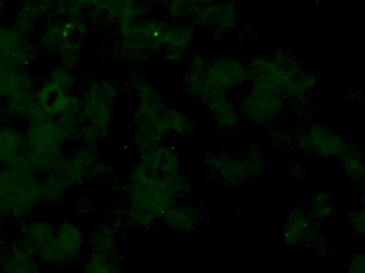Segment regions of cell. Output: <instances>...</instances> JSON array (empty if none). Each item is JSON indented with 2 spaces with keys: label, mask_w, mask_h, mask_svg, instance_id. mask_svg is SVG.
<instances>
[{
  "label": "cell",
  "mask_w": 365,
  "mask_h": 273,
  "mask_svg": "<svg viewBox=\"0 0 365 273\" xmlns=\"http://www.w3.org/2000/svg\"><path fill=\"white\" fill-rule=\"evenodd\" d=\"M360 188H361V195H364L365 197V180L362 184L359 185Z\"/></svg>",
  "instance_id": "cell-21"
},
{
  "label": "cell",
  "mask_w": 365,
  "mask_h": 273,
  "mask_svg": "<svg viewBox=\"0 0 365 273\" xmlns=\"http://www.w3.org/2000/svg\"><path fill=\"white\" fill-rule=\"evenodd\" d=\"M83 273H122L115 257H107L90 251L83 262Z\"/></svg>",
  "instance_id": "cell-14"
},
{
  "label": "cell",
  "mask_w": 365,
  "mask_h": 273,
  "mask_svg": "<svg viewBox=\"0 0 365 273\" xmlns=\"http://www.w3.org/2000/svg\"><path fill=\"white\" fill-rule=\"evenodd\" d=\"M188 190L182 175H160L140 163L133 169L128 178V222L141 231L150 229Z\"/></svg>",
  "instance_id": "cell-1"
},
{
  "label": "cell",
  "mask_w": 365,
  "mask_h": 273,
  "mask_svg": "<svg viewBox=\"0 0 365 273\" xmlns=\"http://www.w3.org/2000/svg\"><path fill=\"white\" fill-rule=\"evenodd\" d=\"M87 244L92 252L101 253L107 257H115L117 248L115 233L107 225H100L90 232L87 236Z\"/></svg>",
  "instance_id": "cell-12"
},
{
  "label": "cell",
  "mask_w": 365,
  "mask_h": 273,
  "mask_svg": "<svg viewBox=\"0 0 365 273\" xmlns=\"http://www.w3.org/2000/svg\"><path fill=\"white\" fill-rule=\"evenodd\" d=\"M70 189V187L57 173H51L40 177L38 191H40L41 204L56 205L60 203L63 201Z\"/></svg>",
  "instance_id": "cell-11"
},
{
  "label": "cell",
  "mask_w": 365,
  "mask_h": 273,
  "mask_svg": "<svg viewBox=\"0 0 365 273\" xmlns=\"http://www.w3.org/2000/svg\"><path fill=\"white\" fill-rule=\"evenodd\" d=\"M56 225L45 219L29 217L21 221L17 230L16 239L30 251L38 254L46 248L55 236Z\"/></svg>",
  "instance_id": "cell-5"
},
{
  "label": "cell",
  "mask_w": 365,
  "mask_h": 273,
  "mask_svg": "<svg viewBox=\"0 0 365 273\" xmlns=\"http://www.w3.org/2000/svg\"><path fill=\"white\" fill-rule=\"evenodd\" d=\"M143 165L160 175H182L181 163L177 154L171 148L158 144L145 150Z\"/></svg>",
  "instance_id": "cell-10"
},
{
  "label": "cell",
  "mask_w": 365,
  "mask_h": 273,
  "mask_svg": "<svg viewBox=\"0 0 365 273\" xmlns=\"http://www.w3.org/2000/svg\"><path fill=\"white\" fill-rule=\"evenodd\" d=\"M0 273H42L36 254L15 238L4 251Z\"/></svg>",
  "instance_id": "cell-6"
},
{
  "label": "cell",
  "mask_w": 365,
  "mask_h": 273,
  "mask_svg": "<svg viewBox=\"0 0 365 273\" xmlns=\"http://www.w3.org/2000/svg\"><path fill=\"white\" fill-rule=\"evenodd\" d=\"M163 223L169 230L178 233H190L197 229L201 221V214L197 208L186 204L171 205L160 217Z\"/></svg>",
  "instance_id": "cell-9"
},
{
  "label": "cell",
  "mask_w": 365,
  "mask_h": 273,
  "mask_svg": "<svg viewBox=\"0 0 365 273\" xmlns=\"http://www.w3.org/2000/svg\"><path fill=\"white\" fill-rule=\"evenodd\" d=\"M346 273H365V253L356 254L351 259Z\"/></svg>",
  "instance_id": "cell-18"
},
{
  "label": "cell",
  "mask_w": 365,
  "mask_h": 273,
  "mask_svg": "<svg viewBox=\"0 0 365 273\" xmlns=\"http://www.w3.org/2000/svg\"><path fill=\"white\" fill-rule=\"evenodd\" d=\"M344 169L349 180L358 184V186L364 182L365 165L359 157L349 155L344 159Z\"/></svg>",
  "instance_id": "cell-16"
},
{
  "label": "cell",
  "mask_w": 365,
  "mask_h": 273,
  "mask_svg": "<svg viewBox=\"0 0 365 273\" xmlns=\"http://www.w3.org/2000/svg\"><path fill=\"white\" fill-rule=\"evenodd\" d=\"M349 225L354 233L365 237V208L353 210L349 214Z\"/></svg>",
  "instance_id": "cell-17"
},
{
  "label": "cell",
  "mask_w": 365,
  "mask_h": 273,
  "mask_svg": "<svg viewBox=\"0 0 365 273\" xmlns=\"http://www.w3.org/2000/svg\"><path fill=\"white\" fill-rule=\"evenodd\" d=\"M4 222H6V220H4V215H2L1 210H0V225H4Z\"/></svg>",
  "instance_id": "cell-22"
},
{
  "label": "cell",
  "mask_w": 365,
  "mask_h": 273,
  "mask_svg": "<svg viewBox=\"0 0 365 273\" xmlns=\"http://www.w3.org/2000/svg\"><path fill=\"white\" fill-rule=\"evenodd\" d=\"M336 205L334 195L327 191H321L311 202L310 214L315 221H325L334 216Z\"/></svg>",
  "instance_id": "cell-15"
},
{
  "label": "cell",
  "mask_w": 365,
  "mask_h": 273,
  "mask_svg": "<svg viewBox=\"0 0 365 273\" xmlns=\"http://www.w3.org/2000/svg\"><path fill=\"white\" fill-rule=\"evenodd\" d=\"M315 220L310 212L302 208H294L287 215L283 229V240L289 246H299L312 235Z\"/></svg>",
  "instance_id": "cell-7"
},
{
  "label": "cell",
  "mask_w": 365,
  "mask_h": 273,
  "mask_svg": "<svg viewBox=\"0 0 365 273\" xmlns=\"http://www.w3.org/2000/svg\"><path fill=\"white\" fill-rule=\"evenodd\" d=\"M311 145L317 154L328 156L336 155L340 150L341 141L338 136L328 130L315 128L310 135Z\"/></svg>",
  "instance_id": "cell-13"
},
{
  "label": "cell",
  "mask_w": 365,
  "mask_h": 273,
  "mask_svg": "<svg viewBox=\"0 0 365 273\" xmlns=\"http://www.w3.org/2000/svg\"><path fill=\"white\" fill-rule=\"evenodd\" d=\"M57 173L71 189L83 182H94L104 175V165L89 150H78L62 159Z\"/></svg>",
  "instance_id": "cell-4"
},
{
  "label": "cell",
  "mask_w": 365,
  "mask_h": 273,
  "mask_svg": "<svg viewBox=\"0 0 365 273\" xmlns=\"http://www.w3.org/2000/svg\"><path fill=\"white\" fill-rule=\"evenodd\" d=\"M87 246V235L76 222L63 220L56 225L51 244L36 254L41 267L60 269L78 261Z\"/></svg>",
  "instance_id": "cell-3"
},
{
  "label": "cell",
  "mask_w": 365,
  "mask_h": 273,
  "mask_svg": "<svg viewBox=\"0 0 365 273\" xmlns=\"http://www.w3.org/2000/svg\"><path fill=\"white\" fill-rule=\"evenodd\" d=\"M10 242V237L4 227V225H0V250H6Z\"/></svg>",
  "instance_id": "cell-19"
},
{
  "label": "cell",
  "mask_w": 365,
  "mask_h": 273,
  "mask_svg": "<svg viewBox=\"0 0 365 273\" xmlns=\"http://www.w3.org/2000/svg\"><path fill=\"white\" fill-rule=\"evenodd\" d=\"M38 182L25 156L13 167H0V210L4 220L21 222L42 205Z\"/></svg>",
  "instance_id": "cell-2"
},
{
  "label": "cell",
  "mask_w": 365,
  "mask_h": 273,
  "mask_svg": "<svg viewBox=\"0 0 365 273\" xmlns=\"http://www.w3.org/2000/svg\"><path fill=\"white\" fill-rule=\"evenodd\" d=\"M4 251L6 250H0V270H1L2 264H4Z\"/></svg>",
  "instance_id": "cell-20"
},
{
  "label": "cell",
  "mask_w": 365,
  "mask_h": 273,
  "mask_svg": "<svg viewBox=\"0 0 365 273\" xmlns=\"http://www.w3.org/2000/svg\"><path fill=\"white\" fill-rule=\"evenodd\" d=\"M26 154L25 135L12 125L0 128V167L19 163Z\"/></svg>",
  "instance_id": "cell-8"
}]
</instances>
